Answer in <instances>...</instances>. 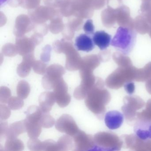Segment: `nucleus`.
Masks as SVG:
<instances>
[{"label": "nucleus", "mask_w": 151, "mask_h": 151, "mask_svg": "<svg viewBox=\"0 0 151 151\" xmlns=\"http://www.w3.org/2000/svg\"><path fill=\"white\" fill-rule=\"evenodd\" d=\"M86 107L97 115H101L105 111V106L110 101L109 92L104 88V82L97 78L94 86L89 91L86 97Z\"/></svg>", "instance_id": "1"}, {"label": "nucleus", "mask_w": 151, "mask_h": 151, "mask_svg": "<svg viewBox=\"0 0 151 151\" xmlns=\"http://www.w3.org/2000/svg\"><path fill=\"white\" fill-rule=\"evenodd\" d=\"M137 33L127 27H120L111 40V45L124 55L130 53L136 43Z\"/></svg>", "instance_id": "2"}, {"label": "nucleus", "mask_w": 151, "mask_h": 151, "mask_svg": "<svg viewBox=\"0 0 151 151\" xmlns=\"http://www.w3.org/2000/svg\"><path fill=\"white\" fill-rule=\"evenodd\" d=\"M138 70L131 66L118 68L106 80V85L110 88L118 89L128 82L137 80Z\"/></svg>", "instance_id": "3"}, {"label": "nucleus", "mask_w": 151, "mask_h": 151, "mask_svg": "<svg viewBox=\"0 0 151 151\" xmlns=\"http://www.w3.org/2000/svg\"><path fill=\"white\" fill-rule=\"evenodd\" d=\"M93 140V150L117 151L122 147L121 139L116 135L111 132H99L94 135Z\"/></svg>", "instance_id": "4"}, {"label": "nucleus", "mask_w": 151, "mask_h": 151, "mask_svg": "<svg viewBox=\"0 0 151 151\" xmlns=\"http://www.w3.org/2000/svg\"><path fill=\"white\" fill-rule=\"evenodd\" d=\"M65 73L64 68L60 65L53 64L47 68L45 75L42 78V83L45 90L53 89L58 81L63 78Z\"/></svg>", "instance_id": "5"}, {"label": "nucleus", "mask_w": 151, "mask_h": 151, "mask_svg": "<svg viewBox=\"0 0 151 151\" xmlns=\"http://www.w3.org/2000/svg\"><path fill=\"white\" fill-rule=\"evenodd\" d=\"M55 127L60 132L66 133L71 137L76 135L79 130L73 117L67 114L63 115L58 119Z\"/></svg>", "instance_id": "6"}, {"label": "nucleus", "mask_w": 151, "mask_h": 151, "mask_svg": "<svg viewBox=\"0 0 151 151\" xmlns=\"http://www.w3.org/2000/svg\"><path fill=\"white\" fill-rule=\"evenodd\" d=\"M124 105L122 108L125 117L132 120L137 115L136 110L140 109L145 105V102L137 96H127L124 99Z\"/></svg>", "instance_id": "7"}, {"label": "nucleus", "mask_w": 151, "mask_h": 151, "mask_svg": "<svg viewBox=\"0 0 151 151\" xmlns=\"http://www.w3.org/2000/svg\"><path fill=\"white\" fill-rule=\"evenodd\" d=\"M55 101L59 106L65 107L69 104L71 97L68 93V86L63 78L58 81L53 88Z\"/></svg>", "instance_id": "8"}, {"label": "nucleus", "mask_w": 151, "mask_h": 151, "mask_svg": "<svg viewBox=\"0 0 151 151\" xmlns=\"http://www.w3.org/2000/svg\"><path fill=\"white\" fill-rule=\"evenodd\" d=\"M75 145V151H83L93 150L94 146L93 138L88 135L84 132L79 130V131L73 136Z\"/></svg>", "instance_id": "9"}, {"label": "nucleus", "mask_w": 151, "mask_h": 151, "mask_svg": "<svg viewBox=\"0 0 151 151\" xmlns=\"http://www.w3.org/2000/svg\"><path fill=\"white\" fill-rule=\"evenodd\" d=\"M134 131L136 136L142 140L151 139V121L139 119L135 124Z\"/></svg>", "instance_id": "10"}, {"label": "nucleus", "mask_w": 151, "mask_h": 151, "mask_svg": "<svg viewBox=\"0 0 151 151\" xmlns=\"http://www.w3.org/2000/svg\"><path fill=\"white\" fill-rule=\"evenodd\" d=\"M123 122V115L116 110L109 111L105 115V124L110 129H118L122 126Z\"/></svg>", "instance_id": "11"}, {"label": "nucleus", "mask_w": 151, "mask_h": 151, "mask_svg": "<svg viewBox=\"0 0 151 151\" xmlns=\"http://www.w3.org/2000/svg\"><path fill=\"white\" fill-rule=\"evenodd\" d=\"M75 45L78 51L89 52L94 49L95 44L91 36L81 34L76 38Z\"/></svg>", "instance_id": "12"}, {"label": "nucleus", "mask_w": 151, "mask_h": 151, "mask_svg": "<svg viewBox=\"0 0 151 151\" xmlns=\"http://www.w3.org/2000/svg\"><path fill=\"white\" fill-rule=\"evenodd\" d=\"M54 93L52 92H45L40 94L39 99L40 107L43 113H48L55 103Z\"/></svg>", "instance_id": "13"}, {"label": "nucleus", "mask_w": 151, "mask_h": 151, "mask_svg": "<svg viewBox=\"0 0 151 151\" xmlns=\"http://www.w3.org/2000/svg\"><path fill=\"white\" fill-rule=\"evenodd\" d=\"M93 40L95 45L101 50H104L109 47L111 44V36L104 31H99L94 32Z\"/></svg>", "instance_id": "14"}, {"label": "nucleus", "mask_w": 151, "mask_h": 151, "mask_svg": "<svg viewBox=\"0 0 151 151\" xmlns=\"http://www.w3.org/2000/svg\"><path fill=\"white\" fill-rule=\"evenodd\" d=\"M26 132L25 120L14 123L8 129L6 137L7 138H17V136Z\"/></svg>", "instance_id": "15"}, {"label": "nucleus", "mask_w": 151, "mask_h": 151, "mask_svg": "<svg viewBox=\"0 0 151 151\" xmlns=\"http://www.w3.org/2000/svg\"><path fill=\"white\" fill-rule=\"evenodd\" d=\"M43 114V111L39 107L35 106H31L25 112L26 119L29 122L39 124Z\"/></svg>", "instance_id": "16"}, {"label": "nucleus", "mask_w": 151, "mask_h": 151, "mask_svg": "<svg viewBox=\"0 0 151 151\" xmlns=\"http://www.w3.org/2000/svg\"><path fill=\"white\" fill-rule=\"evenodd\" d=\"M34 62L31 59H24L17 68V74L21 77H27L29 74Z\"/></svg>", "instance_id": "17"}, {"label": "nucleus", "mask_w": 151, "mask_h": 151, "mask_svg": "<svg viewBox=\"0 0 151 151\" xmlns=\"http://www.w3.org/2000/svg\"><path fill=\"white\" fill-rule=\"evenodd\" d=\"M25 120L26 132L30 138H37L41 132V126L39 124L29 122Z\"/></svg>", "instance_id": "18"}, {"label": "nucleus", "mask_w": 151, "mask_h": 151, "mask_svg": "<svg viewBox=\"0 0 151 151\" xmlns=\"http://www.w3.org/2000/svg\"><path fill=\"white\" fill-rule=\"evenodd\" d=\"M5 147L7 151H22L24 148L23 142L17 138L7 139Z\"/></svg>", "instance_id": "19"}, {"label": "nucleus", "mask_w": 151, "mask_h": 151, "mask_svg": "<svg viewBox=\"0 0 151 151\" xmlns=\"http://www.w3.org/2000/svg\"><path fill=\"white\" fill-rule=\"evenodd\" d=\"M57 151H68L73 146L72 139L69 135H64L60 138L56 143Z\"/></svg>", "instance_id": "20"}, {"label": "nucleus", "mask_w": 151, "mask_h": 151, "mask_svg": "<svg viewBox=\"0 0 151 151\" xmlns=\"http://www.w3.org/2000/svg\"><path fill=\"white\" fill-rule=\"evenodd\" d=\"M30 92L29 85L26 81L22 80L18 83L17 88V92L18 97L22 99H25L28 97Z\"/></svg>", "instance_id": "21"}, {"label": "nucleus", "mask_w": 151, "mask_h": 151, "mask_svg": "<svg viewBox=\"0 0 151 151\" xmlns=\"http://www.w3.org/2000/svg\"><path fill=\"white\" fill-rule=\"evenodd\" d=\"M39 124L43 128H51L54 124L55 120L48 113H43Z\"/></svg>", "instance_id": "22"}, {"label": "nucleus", "mask_w": 151, "mask_h": 151, "mask_svg": "<svg viewBox=\"0 0 151 151\" xmlns=\"http://www.w3.org/2000/svg\"><path fill=\"white\" fill-rule=\"evenodd\" d=\"M23 99L20 97H12L9 100L8 106L10 109L17 110L22 108L24 106Z\"/></svg>", "instance_id": "23"}, {"label": "nucleus", "mask_w": 151, "mask_h": 151, "mask_svg": "<svg viewBox=\"0 0 151 151\" xmlns=\"http://www.w3.org/2000/svg\"><path fill=\"white\" fill-rule=\"evenodd\" d=\"M28 147L31 151H43V142L37 138H30L28 142Z\"/></svg>", "instance_id": "24"}, {"label": "nucleus", "mask_w": 151, "mask_h": 151, "mask_svg": "<svg viewBox=\"0 0 151 151\" xmlns=\"http://www.w3.org/2000/svg\"><path fill=\"white\" fill-rule=\"evenodd\" d=\"M137 116L139 119H145L151 121V100L148 101L146 108L141 113H138Z\"/></svg>", "instance_id": "25"}, {"label": "nucleus", "mask_w": 151, "mask_h": 151, "mask_svg": "<svg viewBox=\"0 0 151 151\" xmlns=\"http://www.w3.org/2000/svg\"><path fill=\"white\" fill-rule=\"evenodd\" d=\"M32 67L34 72L40 75L45 74L47 68L46 65L40 61L35 62Z\"/></svg>", "instance_id": "26"}, {"label": "nucleus", "mask_w": 151, "mask_h": 151, "mask_svg": "<svg viewBox=\"0 0 151 151\" xmlns=\"http://www.w3.org/2000/svg\"><path fill=\"white\" fill-rule=\"evenodd\" d=\"M10 90L6 86H2L1 88V103H7L11 98Z\"/></svg>", "instance_id": "27"}, {"label": "nucleus", "mask_w": 151, "mask_h": 151, "mask_svg": "<svg viewBox=\"0 0 151 151\" xmlns=\"http://www.w3.org/2000/svg\"><path fill=\"white\" fill-rule=\"evenodd\" d=\"M83 29L86 34L89 35H93L94 33V27L92 20H87L85 23Z\"/></svg>", "instance_id": "28"}, {"label": "nucleus", "mask_w": 151, "mask_h": 151, "mask_svg": "<svg viewBox=\"0 0 151 151\" xmlns=\"http://www.w3.org/2000/svg\"><path fill=\"white\" fill-rule=\"evenodd\" d=\"M124 89L129 94H132L135 91V86L134 83L132 82H128L124 84Z\"/></svg>", "instance_id": "29"}, {"label": "nucleus", "mask_w": 151, "mask_h": 151, "mask_svg": "<svg viewBox=\"0 0 151 151\" xmlns=\"http://www.w3.org/2000/svg\"><path fill=\"white\" fill-rule=\"evenodd\" d=\"M1 111H3V113H1V118L3 119H6L8 118L10 115V112L8 108L5 105H1Z\"/></svg>", "instance_id": "30"}, {"label": "nucleus", "mask_w": 151, "mask_h": 151, "mask_svg": "<svg viewBox=\"0 0 151 151\" xmlns=\"http://www.w3.org/2000/svg\"><path fill=\"white\" fill-rule=\"evenodd\" d=\"M8 129V124L6 122L1 123V137H2L3 135H4V136H6Z\"/></svg>", "instance_id": "31"}, {"label": "nucleus", "mask_w": 151, "mask_h": 151, "mask_svg": "<svg viewBox=\"0 0 151 151\" xmlns=\"http://www.w3.org/2000/svg\"><path fill=\"white\" fill-rule=\"evenodd\" d=\"M146 88L149 93H151V79H149V81L147 83Z\"/></svg>", "instance_id": "32"}]
</instances>
